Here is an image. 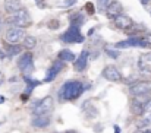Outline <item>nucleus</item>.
<instances>
[{
  "mask_svg": "<svg viewBox=\"0 0 151 133\" xmlns=\"http://www.w3.org/2000/svg\"><path fill=\"white\" fill-rule=\"evenodd\" d=\"M84 92V85L79 81H68L66 84L62 85L59 91V98L69 101V99H76L82 95Z\"/></svg>",
  "mask_w": 151,
  "mask_h": 133,
  "instance_id": "1",
  "label": "nucleus"
},
{
  "mask_svg": "<svg viewBox=\"0 0 151 133\" xmlns=\"http://www.w3.org/2000/svg\"><path fill=\"white\" fill-rule=\"evenodd\" d=\"M6 22L9 25L16 26V28H27V26H31L32 25V19H31V16H29V13H28L27 9H21L16 13L10 15L6 19Z\"/></svg>",
  "mask_w": 151,
  "mask_h": 133,
  "instance_id": "2",
  "label": "nucleus"
},
{
  "mask_svg": "<svg viewBox=\"0 0 151 133\" xmlns=\"http://www.w3.org/2000/svg\"><path fill=\"white\" fill-rule=\"evenodd\" d=\"M62 41H65V43H82L84 40H85V37L81 34V31H79V28L78 26H69L63 34H62Z\"/></svg>",
  "mask_w": 151,
  "mask_h": 133,
  "instance_id": "3",
  "label": "nucleus"
},
{
  "mask_svg": "<svg viewBox=\"0 0 151 133\" xmlns=\"http://www.w3.org/2000/svg\"><path fill=\"white\" fill-rule=\"evenodd\" d=\"M25 38V31L24 28H16V26H12L6 31V35H4V40L6 43L9 44H18L21 40Z\"/></svg>",
  "mask_w": 151,
  "mask_h": 133,
  "instance_id": "4",
  "label": "nucleus"
},
{
  "mask_svg": "<svg viewBox=\"0 0 151 133\" xmlns=\"http://www.w3.org/2000/svg\"><path fill=\"white\" fill-rule=\"evenodd\" d=\"M32 53H25V54H22L21 57H19V60H18V67L22 70V73H24V76L25 75H29L32 70H34V64H32Z\"/></svg>",
  "mask_w": 151,
  "mask_h": 133,
  "instance_id": "5",
  "label": "nucleus"
},
{
  "mask_svg": "<svg viewBox=\"0 0 151 133\" xmlns=\"http://www.w3.org/2000/svg\"><path fill=\"white\" fill-rule=\"evenodd\" d=\"M151 92V81H138L131 87V94L134 97H145Z\"/></svg>",
  "mask_w": 151,
  "mask_h": 133,
  "instance_id": "6",
  "label": "nucleus"
},
{
  "mask_svg": "<svg viewBox=\"0 0 151 133\" xmlns=\"http://www.w3.org/2000/svg\"><path fill=\"white\" fill-rule=\"evenodd\" d=\"M53 110V98L51 97H46L41 101H38V104L34 108V114L35 116H41V114H49Z\"/></svg>",
  "mask_w": 151,
  "mask_h": 133,
  "instance_id": "7",
  "label": "nucleus"
},
{
  "mask_svg": "<svg viewBox=\"0 0 151 133\" xmlns=\"http://www.w3.org/2000/svg\"><path fill=\"white\" fill-rule=\"evenodd\" d=\"M101 75H103L104 79H107V81H110V82H119V81L122 79L119 69H117L116 66H113V64L106 66V67L103 69V73H101Z\"/></svg>",
  "mask_w": 151,
  "mask_h": 133,
  "instance_id": "8",
  "label": "nucleus"
},
{
  "mask_svg": "<svg viewBox=\"0 0 151 133\" xmlns=\"http://www.w3.org/2000/svg\"><path fill=\"white\" fill-rule=\"evenodd\" d=\"M122 13V4L119 0H111L107 6H106V16L110 19H114L116 16H119Z\"/></svg>",
  "mask_w": 151,
  "mask_h": 133,
  "instance_id": "9",
  "label": "nucleus"
},
{
  "mask_svg": "<svg viewBox=\"0 0 151 133\" xmlns=\"http://www.w3.org/2000/svg\"><path fill=\"white\" fill-rule=\"evenodd\" d=\"M114 26L116 28H119V29H123V31H128V29H131L132 26H134V22H132V19L129 18V16H126V15H119V16H116L114 18Z\"/></svg>",
  "mask_w": 151,
  "mask_h": 133,
  "instance_id": "10",
  "label": "nucleus"
},
{
  "mask_svg": "<svg viewBox=\"0 0 151 133\" xmlns=\"http://www.w3.org/2000/svg\"><path fill=\"white\" fill-rule=\"evenodd\" d=\"M63 60H56L53 64H51V67L49 69V72H47V75H46V78H44V82H50V81H53L56 76H57V73L63 69V63H62Z\"/></svg>",
  "mask_w": 151,
  "mask_h": 133,
  "instance_id": "11",
  "label": "nucleus"
},
{
  "mask_svg": "<svg viewBox=\"0 0 151 133\" xmlns=\"http://www.w3.org/2000/svg\"><path fill=\"white\" fill-rule=\"evenodd\" d=\"M21 9H22L21 0H4V10L9 15H13L18 10H21Z\"/></svg>",
  "mask_w": 151,
  "mask_h": 133,
  "instance_id": "12",
  "label": "nucleus"
},
{
  "mask_svg": "<svg viewBox=\"0 0 151 133\" xmlns=\"http://www.w3.org/2000/svg\"><path fill=\"white\" fill-rule=\"evenodd\" d=\"M87 63H88V51L87 50H84L81 54H79V57L75 60V69L78 70V72H82L85 67H87Z\"/></svg>",
  "mask_w": 151,
  "mask_h": 133,
  "instance_id": "13",
  "label": "nucleus"
},
{
  "mask_svg": "<svg viewBox=\"0 0 151 133\" xmlns=\"http://www.w3.org/2000/svg\"><path fill=\"white\" fill-rule=\"evenodd\" d=\"M145 110H147V102H142V101H139V99H134V101H132V104H131V111H132V114L141 116Z\"/></svg>",
  "mask_w": 151,
  "mask_h": 133,
  "instance_id": "14",
  "label": "nucleus"
},
{
  "mask_svg": "<svg viewBox=\"0 0 151 133\" xmlns=\"http://www.w3.org/2000/svg\"><path fill=\"white\" fill-rule=\"evenodd\" d=\"M50 124V117L49 114H41V116H35L32 119V126L34 127H47Z\"/></svg>",
  "mask_w": 151,
  "mask_h": 133,
  "instance_id": "15",
  "label": "nucleus"
},
{
  "mask_svg": "<svg viewBox=\"0 0 151 133\" xmlns=\"http://www.w3.org/2000/svg\"><path fill=\"white\" fill-rule=\"evenodd\" d=\"M69 21H70V25H72V26L81 28L82 24H84V15H82L81 12H75V13H72V15L69 16Z\"/></svg>",
  "mask_w": 151,
  "mask_h": 133,
  "instance_id": "16",
  "label": "nucleus"
},
{
  "mask_svg": "<svg viewBox=\"0 0 151 133\" xmlns=\"http://www.w3.org/2000/svg\"><path fill=\"white\" fill-rule=\"evenodd\" d=\"M25 81H27V91L24 92V95H22V99H27L28 97H29V94L32 92V89L35 88V87H38L41 82H38V81H31L29 78H25Z\"/></svg>",
  "mask_w": 151,
  "mask_h": 133,
  "instance_id": "17",
  "label": "nucleus"
},
{
  "mask_svg": "<svg viewBox=\"0 0 151 133\" xmlns=\"http://www.w3.org/2000/svg\"><path fill=\"white\" fill-rule=\"evenodd\" d=\"M59 59L63 60V61H73V63H75L76 56H75L72 51H69V50H62V51L59 53Z\"/></svg>",
  "mask_w": 151,
  "mask_h": 133,
  "instance_id": "18",
  "label": "nucleus"
},
{
  "mask_svg": "<svg viewBox=\"0 0 151 133\" xmlns=\"http://www.w3.org/2000/svg\"><path fill=\"white\" fill-rule=\"evenodd\" d=\"M6 51H7V54L9 56H16V54H19L21 51H22V47L18 44H9L6 45Z\"/></svg>",
  "mask_w": 151,
  "mask_h": 133,
  "instance_id": "19",
  "label": "nucleus"
},
{
  "mask_svg": "<svg viewBox=\"0 0 151 133\" xmlns=\"http://www.w3.org/2000/svg\"><path fill=\"white\" fill-rule=\"evenodd\" d=\"M35 45H37V40H35L32 35H25V38H24V47H25V48L31 50V48H34Z\"/></svg>",
  "mask_w": 151,
  "mask_h": 133,
  "instance_id": "20",
  "label": "nucleus"
},
{
  "mask_svg": "<svg viewBox=\"0 0 151 133\" xmlns=\"http://www.w3.org/2000/svg\"><path fill=\"white\" fill-rule=\"evenodd\" d=\"M151 123V114H148V116H145L142 120H139L138 123H137V126L138 127H145V126H148Z\"/></svg>",
  "mask_w": 151,
  "mask_h": 133,
  "instance_id": "21",
  "label": "nucleus"
},
{
  "mask_svg": "<svg viewBox=\"0 0 151 133\" xmlns=\"http://www.w3.org/2000/svg\"><path fill=\"white\" fill-rule=\"evenodd\" d=\"M47 26H49L50 29H57V28L60 26V21H59V19H50L49 24H47Z\"/></svg>",
  "mask_w": 151,
  "mask_h": 133,
  "instance_id": "22",
  "label": "nucleus"
},
{
  "mask_svg": "<svg viewBox=\"0 0 151 133\" xmlns=\"http://www.w3.org/2000/svg\"><path fill=\"white\" fill-rule=\"evenodd\" d=\"M85 10H87V13H90V15H94V13H96V7H94V4H93L91 1H88V3L85 4Z\"/></svg>",
  "mask_w": 151,
  "mask_h": 133,
  "instance_id": "23",
  "label": "nucleus"
},
{
  "mask_svg": "<svg viewBox=\"0 0 151 133\" xmlns=\"http://www.w3.org/2000/svg\"><path fill=\"white\" fill-rule=\"evenodd\" d=\"M75 3H76V0H65L63 3L59 4V7H69V6H72V4H75Z\"/></svg>",
  "mask_w": 151,
  "mask_h": 133,
  "instance_id": "24",
  "label": "nucleus"
},
{
  "mask_svg": "<svg viewBox=\"0 0 151 133\" xmlns=\"http://www.w3.org/2000/svg\"><path fill=\"white\" fill-rule=\"evenodd\" d=\"M141 61H142V63L151 61V53H144V54L141 56Z\"/></svg>",
  "mask_w": 151,
  "mask_h": 133,
  "instance_id": "25",
  "label": "nucleus"
},
{
  "mask_svg": "<svg viewBox=\"0 0 151 133\" xmlns=\"http://www.w3.org/2000/svg\"><path fill=\"white\" fill-rule=\"evenodd\" d=\"M106 53H107L109 56H111L113 59H116V57L119 56V53H116V51H113V50H110V48H106Z\"/></svg>",
  "mask_w": 151,
  "mask_h": 133,
  "instance_id": "26",
  "label": "nucleus"
},
{
  "mask_svg": "<svg viewBox=\"0 0 151 133\" xmlns=\"http://www.w3.org/2000/svg\"><path fill=\"white\" fill-rule=\"evenodd\" d=\"M142 40H144L148 45H151V34H145V35L142 37Z\"/></svg>",
  "mask_w": 151,
  "mask_h": 133,
  "instance_id": "27",
  "label": "nucleus"
},
{
  "mask_svg": "<svg viewBox=\"0 0 151 133\" xmlns=\"http://www.w3.org/2000/svg\"><path fill=\"white\" fill-rule=\"evenodd\" d=\"M104 3H106V0H99V6H100V7L104 6Z\"/></svg>",
  "mask_w": 151,
  "mask_h": 133,
  "instance_id": "28",
  "label": "nucleus"
},
{
  "mask_svg": "<svg viewBox=\"0 0 151 133\" xmlns=\"http://www.w3.org/2000/svg\"><path fill=\"white\" fill-rule=\"evenodd\" d=\"M35 1L40 4V7H43V6H44V4H43V0H35Z\"/></svg>",
  "mask_w": 151,
  "mask_h": 133,
  "instance_id": "29",
  "label": "nucleus"
},
{
  "mask_svg": "<svg viewBox=\"0 0 151 133\" xmlns=\"http://www.w3.org/2000/svg\"><path fill=\"white\" fill-rule=\"evenodd\" d=\"M114 133H120V129L117 126H114Z\"/></svg>",
  "mask_w": 151,
  "mask_h": 133,
  "instance_id": "30",
  "label": "nucleus"
},
{
  "mask_svg": "<svg viewBox=\"0 0 151 133\" xmlns=\"http://www.w3.org/2000/svg\"><path fill=\"white\" fill-rule=\"evenodd\" d=\"M4 102V97L3 95H0V104H3Z\"/></svg>",
  "mask_w": 151,
  "mask_h": 133,
  "instance_id": "31",
  "label": "nucleus"
},
{
  "mask_svg": "<svg viewBox=\"0 0 151 133\" xmlns=\"http://www.w3.org/2000/svg\"><path fill=\"white\" fill-rule=\"evenodd\" d=\"M0 59H1V60L4 59V53H3V51H0Z\"/></svg>",
  "mask_w": 151,
  "mask_h": 133,
  "instance_id": "32",
  "label": "nucleus"
},
{
  "mask_svg": "<svg viewBox=\"0 0 151 133\" xmlns=\"http://www.w3.org/2000/svg\"><path fill=\"white\" fill-rule=\"evenodd\" d=\"M148 1H150V0H141V3H142V4H147Z\"/></svg>",
  "mask_w": 151,
  "mask_h": 133,
  "instance_id": "33",
  "label": "nucleus"
},
{
  "mask_svg": "<svg viewBox=\"0 0 151 133\" xmlns=\"http://www.w3.org/2000/svg\"><path fill=\"white\" fill-rule=\"evenodd\" d=\"M144 133H151V129H147V130H144Z\"/></svg>",
  "mask_w": 151,
  "mask_h": 133,
  "instance_id": "34",
  "label": "nucleus"
},
{
  "mask_svg": "<svg viewBox=\"0 0 151 133\" xmlns=\"http://www.w3.org/2000/svg\"><path fill=\"white\" fill-rule=\"evenodd\" d=\"M66 133H78V132H75V130H68Z\"/></svg>",
  "mask_w": 151,
  "mask_h": 133,
  "instance_id": "35",
  "label": "nucleus"
},
{
  "mask_svg": "<svg viewBox=\"0 0 151 133\" xmlns=\"http://www.w3.org/2000/svg\"><path fill=\"white\" fill-rule=\"evenodd\" d=\"M0 29H1V13H0Z\"/></svg>",
  "mask_w": 151,
  "mask_h": 133,
  "instance_id": "36",
  "label": "nucleus"
},
{
  "mask_svg": "<svg viewBox=\"0 0 151 133\" xmlns=\"http://www.w3.org/2000/svg\"><path fill=\"white\" fill-rule=\"evenodd\" d=\"M1 82H3V78H1V73H0V85H1Z\"/></svg>",
  "mask_w": 151,
  "mask_h": 133,
  "instance_id": "37",
  "label": "nucleus"
}]
</instances>
